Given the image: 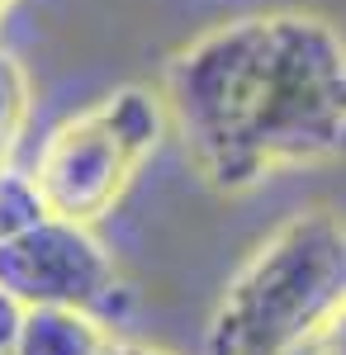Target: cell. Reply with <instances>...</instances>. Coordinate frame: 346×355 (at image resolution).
<instances>
[{"label":"cell","mask_w":346,"mask_h":355,"mask_svg":"<svg viewBox=\"0 0 346 355\" xmlns=\"http://www.w3.org/2000/svg\"><path fill=\"white\" fill-rule=\"evenodd\" d=\"M166 114L213 190L346 157V43L304 10L242 15L166 62Z\"/></svg>","instance_id":"1"},{"label":"cell","mask_w":346,"mask_h":355,"mask_svg":"<svg viewBox=\"0 0 346 355\" xmlns=\"http://www.w3.org/2000/svg\"><path fill=\"white\" fill-rule=\"evenodd\" d=\"M346 299V223L299 209L233 275L204 331V355H294Z\"/></svg>","instance_id":"2"},{"label":"cell","mask_w":346,"mask_h":355,"mask_svg":"<svg viewBox=\"0 0 346 355\" xmlns=\"http://www.w3.org/2000/svg\"><path fill=\"white\" fill-rule=\"evenodd\" d=\"M166 123H171L166 100L152 95L147 85H119L72 119H62L43 137L28 171L48 214L85 227L114 214L142 162L161 147Z\"/></svg>","instance_id":"3"},{"label":"cell","mask_w":346,"mask_h":355,"mask_svg":"<svg viewBox=\"0 0 346 355\" xmlns=\"http://www.w3.org/2000/svg\"><path fill=\"white\" fill-rule=\"evenodd\" d=\"M0 289L24 308H85L105 318L119 308V270L100 237L72 218L28 223L24 232L0 237Z\"/></svg>","instance_id":"4"},{"label":"cell","mask_w":346,"mask_h":355,"mask_svg":"<svg viewBox=\"0 0 346 355\" xmlns=\"http://www.w3.org/2000/svg\"><path fill=\"white\" fill-rule=\"evenodd\" d=\"M109 341L105 318L85 308H24L15 355H105Z\"/></svg>","instance_id":"5"},{"label":"cell","mask_w":346,"mask_h":355,"mask_svg":"<svg viewBox=\"0 0 346 355\" xmlns=\"http://www.w3.org/2000/svg\"><path fill=\"white\" fill-rule=\"evenodd\" d=\"M24 119H28V76L10 53H0V171L10 166V152L24 133Z\"/></svg>","instance_id":"6"},{"label":"cell","mask_w":346,"mask_h":355,"mask_svg":"<svg viewBox=\"0 0 346 355\" xmlns=\"http://www.w3.org/2000/svg\"><path fill=\"white\" fill-rule=\"evenodd\" d=\"M38 218H48V204L33 185V175H19L5 166L0 171V237H15Z\"/></svg>","instance_id":"7"},{"label":"cell","mask_w":346,"mask_h":355,"mask_svg":"<svg viewBox=\"0 0 346 355\" xmlns=\"http://www.w3.org/2000/svg\"><path fill=\"white\" fill-rule=\"evenodd\" d=\"M308 355H346V299L337 303V308H332V318L313 331Z\"/></svg>","instance_id":"8"},{"label":"cell","mask_w":346,"mask_h":355,"mask_svg":"<svg viewBox=\"0 0 346 355\" xmlns=\"http://www.w3.org/2000/svg\"><path fill=\"white\" fill-rule=\"evenodd\" d=\"M19 322H24V303L10 299V294L0 289V355L15 351V341H19Z\"/></svg>","instance_id":"9"},{"label":"cell","mask_w":346,"mask_h":355,"mask_svg":"<svg viewBox=\"0 0 346 355\" xmlns=\"http://www.w3.org/2000/svg\"><path fill=\"white\" fill-rule=\"evenodd\" d=\"M105 355H166V351H147V346H124V341H109Z\"/></svg>","instance_id":"10"},{"label":"cell","mask_w":346,"mask_h":355,"mask_svg":"<svg viewBox=\"0 0 346 355\" xmlns=\"http://www.w3.org/2000/svg\"><path fill=\"white\" fill-rule=\"evenodd\" d=\"M10 5H15V0H0V15H5V10H10Z\"/></svg>","instance_id":"11"},{"label":"cell","mask_w":346,"mask_h":355,"mask_svg":"<svg viewBox=\"0 0 346 355\" xmlns=\"http://www.w3.org/2000/svg\"><path fill=\"white\" fill-rule=\"evenodd\" d=\"M5 355H15V351H5Z\"/></svg>","instance_id":"12"}]
</instances>
